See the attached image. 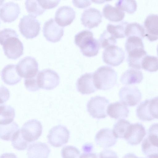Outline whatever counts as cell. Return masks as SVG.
<instances>
[{
  "mask_svg": "<svg viewBox=\"0 0 158 158\" xmlns=\"http://www.w3.org/2000/svg\"><path fill=\"white\" fill-rule=\"evenodd\" d=\"M0 40L4 54L8 58L16 59L23 55V44L14 29L4 28L0 30Z\"/></svg>",
  "mask_w": 158,
  "mask_h": 158,
  "instance_id": "6da1fadb",
  "label": "cell"
},
{
  "mask_svg": "<svg viewBox=\"0 0 158 158\" xmlns=\"http://www.w3.org/2000/svg\"><path fill=\"white\" fill-rule=\"evenodd\" d=\"M93 78L97 89L107 90L111 89L116 84L117 75L111 67L103 66L93 73Z\"/></svg>",
  "mask_w": 158,
  "mask_h": 158,
  "instance_id": "7a4b0ae2",
  "label": "cell"
},
{
  "mask_svg": "<svg viewBox=\"0 0 158 158\" xmlns=\"http://www.w3.org/2000/svg\"><path fill=\"white\" fill-rule=\"evenodd\" d=\"M21 34L27 39L33 38L38 35L40 30V23L35 17L24 15L20 19L19 25Z\"/></svg>",
  "mask_w": 158,
  "mask_h": 158,
  "instance_id": "3957f363",
  "label": "cell"
},
{
  "mask_svg": "<svg viewBox=\"0 0 158 158\" xmlns=\"http://www.w3.org/2000/svg\"><path fill=\"white\" fill-rule=\"evenodd\" d=\"M109 101L104 97L97 96L91 98L87 104V109L89 115L97 119L105 118Z\"/></svg>",
  "mask_w": 158,
  "mask_h": 158,
  "instance_id": "277c9868",
  "label": "cell"
},
{
  "mask_svg": "<svg viewBox=\"0 0 158 158\" xmlns=\"http://www.w3.org/2000/svg\"><path fill=\"white\" fill-rule=\"evenodd\" d=\"M48 143L52 146L58 148L66 144L70 137V132L67 128L62 125L53 127L47 136Z\"/></svg>",
  "mask_w": 158,
  "mask_h": 158,
  "instance_id": "5b68a950",
  "label": "cell"
},
{
  "mask_svg": "<svg viewBox=\"0 0 158 158\" xmlns=\"http://www.w3.org/2000/svg\"><path fill=\"white\" fill-rule=\"evenodd\" d=\"M17 72L21 77L26 78L35 77L38 73V64L36 59L26 56L19 61L16 65Z\"/></svg>",
  "mask_w": 158,
  "mask_h": 158,
  "instance_id": "8992f818",
  "label": "cell"
},
{
  "mask_svg": "<svg viewBox=\"0 0 158 158\" xmlns=\"http://www.w3.org/2000/svg\"><path fill=\"white\" fill-rule=\"evenodd\" d=\"M38 85L40 88L47 90H52L59 84L60 78L55 71L48 69L39 71L37 74Z\"/></svg>",
  "mask_w": 158,
  "mask_h": 158,
  "instance_id": "52a82bcc",
  "label": "cell"
},
{
  "mask_svg": "<svg viewBox=\"0 0 158 158\" xmlns=\"http://www.w3.org/2000/svg\"><path fill=\"white\" fill-rule=\"evenodd\" d=\"M42 130L41 122L36 119H32L25 123L20 130L23 138L30 143L39 138L42 134Z\"/></svg>",
  "mask_w": 158,
  "mask_h": 158,
  "instance_id": "ba28073f",
  "label": "cell"
},
{
  "mask_svg": "<svg viewBox=\"0 0 158 158\" xmlns=\"http://www.w3.org/2000/svg\"><path fill=\"white\" fill-rule=\"evenodd\" d=\"M125 53L123 49L115 45H111L105 48L102 54L103 62L113 66L120 64L124 61Z\"/></svg>",
  "mask_w": 158,
  "mask_h": 158,
  "instance_id": "9c48e42d",
  "label": "cell"
},
{
  "mask_svg": "<svg viewBox=\"0 0 158 158\" xmlns=\"http://www.w3.org/2000/svg\"><path fill=\"white\" fill-rule=\"evenodd\" d=\"M118 95L121 102L129 106L137 105L142 98L140 90L135 86H126L122 87L119 91Z\"/></svg>",
  "mask_w": 158,
  "mask_h": 158,
  "instance_id": "30bf717a",
  "label": "cell"
},
{
  "mask_svg": "<svg viewBox=\"0 0 158 158\" xmlns=\"http://www.w3.org/2000/svg\"><path fill=\"white\" fill-rule=\"evenodd\" d=\"M43 31L47 40L52 42L60 40L64 33L63 28L59 25L52 18L44 23Z\"/></svg>",
  "mask_w": 158,
  "mask_h": 158,
  "instance_id": "8fae6325",
  "label": "cell"
},
{
  "mask_svg": "<svg viewBox=\"0 0 158 158\" xmlns=\"http://www.w3.org/2000/svg\"><path fill=\"white\" fill-rule=\"evenodd\" d=\"M146 135L144 126L137 123L130 124L124 139L129 144L136 145L141 142Z\"/></svg>",
  "mask_w": 158,
  "mask_h": 158,
  "instance_id": "7c38bea8",
  "label": "cell"
},
{
  "mask_svg": "<svg viewBox=\"0 0 158 158\" xmlns=\"http://www.w3.org/2000/svg\"><path fill=\"white\" fill-rule=\"evenodd\" d=\"M102 16L99 10L90 7L84 11L81 18V23L89 29L97 27L102 22Z\"/></svg>",
  "mask_w": 158,
  "mask_h": 158,
  "instance_id": "4fadbf2b",
  "label": "cell"
},
{
  "mask_svg": "<svg viewBox=\"0 0 158 158\" xmlns=\"http://www.w3.org/2000/svg\"><path fill=\"white\" fill-rule=\"evenodd\" d=\"M75 12L71 7L60 6L56 11L55 20L59 25L65 27L71 23L75 18Z\"/></svg>",
  "mask_w": 158,
  "mask_h": 158,
  "instance_id": "5bb4252c",
  "label": "cell"
},
{
  "mask_svg": "<svg viewBox=\"0 0 158 158\" xmlns=\"http://www.w3.org/2000/svg\"><path fill=\"white\" fill-rule=\"evenodd\" d=\"M20 12L19 4L13 2H9L1 5V19L4 22H10L15 20Z\"/></svg>",
  "mask_w": 158,
  "mask_h": 158,
  "instance_id": "9a60e30c",
  "label": "cell"
},
{
  "mask_svg": "<svg viewBox=\"0 0 158 158\" xmlns=\"http://www.w3.org/2000/svg\"><path fill=\"white\" fill-rule=\"evenodd\" d=\"M144 36L152 42L158 39V15L151 14L146 18L144 22Z\"/></svg>",
  "mask_w": 158,
  "mask_h": 158,
  "instance_id": "2e32d148",
  "label": "cell"
},
{
  "mask_svg": "<svg viewBox=\"0 0 158 158\" xmlns=\"http://www.w3.org/2000/svg\"><path fill=\"white\" fill-rule=\"evenodd\" d=\"M76 88L82 94H89L96 91L97 89L94 84L93 73H86L81 75L77 81Z\"/></svg>",
  "mask_w": 158,
  "mask_h": 158,
  "instance_id": "e0dca14e",
  "label": "cell"
},
{
  "mask_svg": "<svg viewBox=\"0 0 158 158\" xmlns=\"http://www.w3.org/2000/svg\"><path fill=\"white\" fill-rule=\"evenodd\" d=\"M97 144L104 148L110 147L115 144L117 138L113 131L109 128H104L99 130L95 136Z\"/></svg>",
  "mask_w": 158,
  "mask_h": 158,
  "instance_id": "ac0fdd59",
  "label": "cell"
},
{
  "mask_svg": "<svg viewBox=\"0 0 158 158\" xmlns=\"http://www.w3.org/2000/svg\"><path fill=\"white\" fill-rule=\"evenodd\" d=\"M51 150L45 143L36 142L30 144L27 150L28 158H48Z\"/></svg>",
  "mask_w": 158,
  "mask_h": 158,
  "instance_id": "d6986e66",
  "label": "cell"
},
{
  "mask_svg": "<svg viewBox=\"0 0 158 158\" xmlns=\"http://www.w3.org/2000/svg\"><path fill=\"white\" fill-rule=\"evenodd\" d=\"M1 75L2 81L9 85L16 84L21 80L17 72L15 64H11L6 65L2 69Z\"/></svg>",
  "mask_w": 158,
  "mask_h": 158,
  "instance_id": "ffe728a7",
  "label": "cell"
},
{
  "mask_svg": "<svg viewBox=\"0 0 158 158\" xmlns=\"http://www.w3.org/2000/svg\"><path fill=\"white\" fill-rule=\"evenodd\" d=\"M107 112L110 118L118 119L127 117L129 110L126 105L122 102H117L111 103L108 106Z\"/></svg>",
  "mask_w": 158,
  "mask_h": 158,
  "instance_id": "44dd1931",
  "label": "cell"
},
{
  "mask_svg": "<svg viewBox=\"0 0 158 158\" xmlns=\"http://www.w3.org/2000/svg\"><path fill=\"white\" fill-rule=\"evenodd\" d=\"M127 61L128 66L131 69H142V63L143 58L147 55L144 48L133 50L128 53Z\"/></svg>",
  "mask_w": 158,
  "mask_h": 158,
  "instance_id": "7402d4cb",
  "label": "cell"
},
{
  "mask_svg": "<svg viewBox=\"0 0 158 158\" xmlns=\"http://www.w3.org/2000/svg\"><path fill=\"white\" fill-rule=\"evenodd\" d=\"M143 78V74L141 71L131 68L123 73L120 77V81L123 84L129 85L139 83Z\"/></svg>",
  "mask_w": 158,
  "mask_h": 158,
  "instance_id": "603a6c76",
  "label": "cell"
},
{
  "mask_svg": "<svg viewBox=\"0 0 158 158\" xmlns=\"http://www.w3.org/2000/svg\"><path fill=\"white\" fill-rule=\"evenodd\" d=\"M102 13L106 19L114 22L121 21L124 19L125 15L124 11L108 4L104 6Z\"/></svg>",
  "mask_w": 158,
  "mask_h": 158,
  "instance_id": "cb8c5ba5",
  "label": "cell"
},
{
  "mask_svg": "<svg viewBox=\"0 0 158 158\" xmlns=\"http://www.w3.org/2000/svg\"><path fill=\"white\" fill-rule=\"evenodd\" d=\"M93 36V33L89 30L82 31L75 36V43L81 49L91 43L94 39Z\"/></svg>",
  "mask_w": 158,
  "mask_h": 158,
  "instance_id": "d4e9b609",
  "label": "cell"
},
{
  "mask_svg": "<svg viewBox=\"0 0 158 158\" xmlns=\"http://www.w3.org/2000/svg\"><path fill=\"white\" fill-rule=\"evenodd\" d=\"M19 129L18 124L14 121L6 124H0V138L4 140H11L15 133Z\"/></svg>",
  "mask_w": 158,
  "mask_h": 158,
  "instance_id": "484cf974",
  "label": "cell"
},
{
  "mask_svg": "<svg viewBox=\"0 0 158 158\" xmlns=\"http://www.w3.org/2000/svg\"><path fill=\"white\" fill-rule=\"evenodd\" d=\"M128 23L122 21L115 23H108L106 26V30L116 39L124 38L126 37L125 30Z\"/></svg>",
  "mask_w": 158,
  "mask_h": 158,
  "instance_id": "4316f807",
  "label": "cell"
},
{
  "mask_svg": "<svg viewBox=\"0 0 158 158\" xmlns=\"http://www.w3.org/2000/svg\"><path fill=\"white\" fill-rule=\"evenodd\" d=\"M0 124L10 123L13 121L15 116V109L11 106L0 105Z\"/></svg>",
  "mask_w": 158,
  "mask_h": 158,
  "instance_id": "83f0119b",
  "label": "cell"
},
{
  "mask_svg": "<svg viewBox=\"0 0 158 158\" xmlns=\"http://www.w3.org/2000/svg\"><path fill=\"white\" fill-rule=\"evenodd\" d=\"M131 124L128 121L121 119L116 122L113 126V132L117 139H124Z\"/></svg>",
  "mask_w": 158,
  "mask_h": 158,
  "instance_id": "f1b7e54d",
  "label": "cell"
},
{
  "mask_svg": "<svg viewBox=\"0 0 158 158\" xmlns=\"http://www.w3.org/2000/svg\"><path fill=\"white\" fill-rule=\"evenodd\" d=\"M125 35L127 37L131 36H135L143 39L145 37L144 27L136 22L128 23L126 28Z\"/></svg>",
  "mask_w": 158,
  "mask_h": 158,
  "instance_id": "f546056e",
  "label": "cell"
},
{
  "mask_svg": "<svg viewBox=\"0 0 158 158\" xmlns=\"http://www.w3.org/2000/svg\"><path fill=\"white\" fill-rule=\"evenodd\" d=\"M148 102L149 99H146L141 102L137 108L136 115L142 121H149L153 120L149 112Z\"/></svg>",
  "mask_w": 158,
  "mask_h": 158,
  "instance_id": "4dcf8cb0",
  "label": "cell"
},
{
  "mask_svg": "<svg viewBox=\"0 0 158 158\" xmlns=\"http://www.w3.org/2000/svg\"><path fill=\"white\" fill-rule=\"evenodd\" d=\"M142 68L147 71L153 72L158 70V58L147 55L142 63Z\"/></svg>",
  "mask_w": 158,
  "mask_h": 158,
  "instance_id": "1f68e13d",
  "label": "cell"
},
{
  "mask_svg": "<svg viewBox=\"0 0 158 158\" xmlns=\"http://www.w3.org/2000/svg\"><path fill=\"white\" fill-rule=\"evenodd\" d=\"M25 6L27 12L35 17L43 14L46 10L42 8L38 0H26Z\"/></svg>",
  "mask_w": 158,
  "mask_h": 158,
  "instance_id": "d6a6232c",
  "label": "cell"
},
{
  "mask_svg": "<svg viewBox=\"0 0 158 158\" xmlns=\"http://www.w3.org/2000/svg\"><path fill=\"white\" fill-rule=\"evenodd\" d=\"M11 141L13 148L19 151L25 150L29 146L30 143L23 138L20 129L15 133Z\"/></svg>",
  "mask_w": 158,
  "mask_h": 158,
  "instance_id": "836d02e7",
  "label": "cell"
},
{
  "mask_svg": "<svg viewBox=\"0 0 158 158\" xmlns=\"http://www.w3.org/2000/svg\"><path fill=\"white\" fill-rule=\"evenodd\" d=\"M142 39L135 36H131L127 37L125 44V48L127 53L132 50L139 48H144Z\"/></svg>",
  "mask_w": 158,
  "mask_h": 158,
  "instance_id": "e575fe53",
  "label": "cell"
},
{
  "mask_svg": "<svg viewBox=\"0 0 158 158\" xmlns=\"http://www.w3.org/2000/svg\"><path fill=\"white\" fill-rule=\"evenodd\" d=\"M100 47L98 40L94 38L89 44L81 49V51L84 56L93 57L98 54Z\"/></svg>",
  "mask_w": 158,
  "mask_h": 158,
  "instance_id": "d590c367",
  "label": "cell"
},
{
  "mask_svg": "<svg viewBox=\"0 0 158 158\" xmlns=\"http://www.w3.org/2000/svg\"><path fill=\"white\" fill-rule=\"evenodd\" d=\"M115 6L129 14L133 13L137 9V3L135 0H119L115 4Z\"/></svg>",
  "mask_w": 158,
  "mask_h": 158,
  "instance_id": "8d00e7d4",
  "label": "cell"
},
{
  "mask_svg": "<svg viewBox=\"0 0 158 158\" xmlns=\"http://www.w3.org/2000/svg\"><path fill=\"white\" fill-rule=\"evenodd\" d=\"M98 41L100 46L105 48L111 45H115L117 43L116 39L106 30H105L101 35Z\"/></svg>",
  "mask_w": 158,
  "mask_h": 158,
  "instance_id": "74e56055",
  "label": "cell"
},
{
  "mask_svg": "<svg viewBox=\"0 0 158 158\" xmlns=\"http://www.w3.org/2000/svg\"><path fill=\"white\" fill-rule=\"evenodd\" d=\"M145 138L151 145L158 148V123H153L150 126Z\"/></svg>",
  "mask_w": 158,
  "mask_h": 158,
  "instance_id": "f35d334b",
  "label": "cell"
},
{
  "mask_svg": "<svg viewBox=\"0 0 158 158\" xmlns=\"http://www.w3.org/2000/svg\"><path fill=\"white\" fill-rule=\"evenodd\" d=\"M61 154L62 158H80L79 150L75 147L68 145L62 149Z\"/></svg>",
  "mask_w": 158,
  "mask_h": 158,
  "instance_id": "ab89813d",
  "label": "cell"
},
{
  "mask_svg": "<svg viewBox=\"0 0 158 158\" xmlns=\"http://www.w3.org/2000/svg\"><path fill=\"white\" fill-rule=\"evenodd\" d=\"M148 108L150 115L153 119H158V96L149 99Z\"/></svg>",
  "mask_w": 158,
  "mask_h": 158,
  "instance_id": "60d3db41",
  "label": "cell"
},
{
  "mask_svg": "<svg viewBox=\"0 0 158 158\" xmlns=\"http://www.w3.org/2000/svg\"><path fill=\"white\" fill-rule=\"evenodd\" d=\"M24 84L26 88L30 91L35 92L40 89L37 82V75L34 77L25 79Z\"/></svg>",
  "mask_w": 158,
  "mask_h": 158,
  "instance_id": "b9f144b4",
  "label": "cell"
},
{
  "mask_svg": "<svg viewBox=\"0 0 158 158\" xmlns=\"http://www.w3.org/2000/svg\"><path fill=\"white\" fill-rule=\"evenodd\" d=\"M42 8L46 10L56 6L59 4L60 0H38Z\"/></svg>",
  "mask_w": 158,
  "mask_h": 158,
  "instance_id": "7bdbcfd3",
  "label": "cell"
},
{
  "mask_svg": "<svg viewBox=\"0 0 158 158\" xmlns=\"http://www.w3.org/2000/svg\"><path fill=\"white\" fill-rule=\"evenodd\" d=\"M99 158H118L117 153L109 149H105L100 152Z\"/></svg>",
  "mask_w": 158,
  "mask_h": 158,
  "instance_id": "ee69618b",
  "label": "cell"
},
{
  "mask_svg": "<svg viewBox=\"0 0 158 158\" xmlns=\"http://www.w3.org/2000/svg\"><path fill=\"white\" fill-rule=\"evenodd\" d=\"M74 5L78 8H83L89 6L91 4L90 1H73Z\"/></svg>",
  "mask_w": 158,
  "mask_h": 158,
  "instance_id": "f6af8a7d",
  "label": "cell"
},
{
  "mask_svg": "<svg viewBox=\"0 0 158 158\" xmlns=\"http://www.w3.org/2000/svg\"><path fill=\"white\" fill-rule=\"evenodd\" d=\"M80 158H98L97 155L93 153H84L80 155Z\"/></svg>",
  "mask_w": 158,
  "mask_h": 158,
  "instance_id": "bcb514c9",
  "label": "cell"
},
{
  "mask_svg": "<svg viewBox=\"0 0 158 158\" xmlns=\"http://www.w3.org/2000/svg\"><path fill=\"white\" fill-rule=\"evenodd\" d=\"M93 146L90 143L86 144L82 147V150L85 153H89L92 151Z\"/></svg>",
  "mask_w": 158,
  "mask_h": 158,
  "instance_id": "7dc6e473",
  "label": "cell"
},
{
  "mask_svg": "<svg viewBox=\"0 0 158 158\" xmlns=\"http://www.w3.org/2000/svg\"><path fill=\"white\" fill-rule=\"evenodd\" d=\"M0 158H18L17 156L12 153H6L0 156Z\"/></svg>",
  "mask_w": 158,
  "mask_h": 158,
  "instance_id": "c3c4849f",
  "label": "cell"
},
{
  "mask_svg": "<svg viewBox=\"0 0 158 158\" xmlns=\"http://www.w3.org/2000/svg\"><path fill=\"white\" fill-rule=\"evenodd\" d=\"M123 158H139L134 154L131 153H128L125 154Z\"/></svg>",
  "mask_w": 158,
  "mask_h": 158,
  "instance_id": "681fc988",
  "label": "cell"
},
{
  "mask_svg": "<svg viewBox=\"0 0 158 158\" xmlns=\"http://www.w3.org/2000/svg\"><path fill=\"white\" fill-rule=\"evenodd\" d=\"M145 158H158V153L152 154L148 155Z\"/></svg>",
  "mask_w": 158,
  "mask_h": 158,
  "instance_id": "f907efd6",
  "label": "cell"
},
{
  "mask_svg": "<svg viewBox=\"0 0 158 158\" xmlns=\"http://www.w3.org/2000/svg\"><path fill=\"white\" fill-rule=\"evenodd\" d=\"M157 55L158 56V45H157Z\"/></svg>",
  "mask_w": 158,
  "mask_h": 158,
  "instance_id": "816d5d0a",
  "label": "cell"
},
{
  "mask_svg": "<svg viewBox=\"0 0 158 158\" xmlns=\"http://www.w3.org/2000/svg\"></svg>",
  "mask_w": 158,
  "mask_h": 158,
  "instance_id": "f5cc1de1",
  "label": "cell"
}]
</instances>
